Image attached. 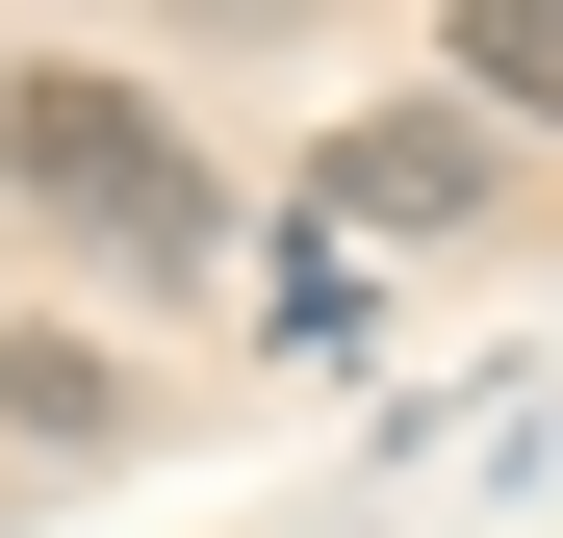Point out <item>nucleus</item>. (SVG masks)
<instances>
[{
  "mask_svg": "<svg viewBox=\"0 0 563 538\" xmlns=\"http://www.w3.org/2000/svg\"><path fill=\"white\" fill-rule=\"evenodd\" d=\"M461 77H487V103H538V129H563V0H461Z\"/></svg>",
  "mask_w": 563,
  "mask_h": 538,
  "instance_id": "obj_3",
  "label": "nucleus"
},
{
  "mask_svg": "<svg viewBox=\"0 0 563 538\" xmlns=\"http://www.w3.org/2000/svg\"><path fill=\"white\" fill-rule=\"evenodd\" d=\"M0 179H26V206L52 231H103V256H154V283H179V256H206L231 231V179L206 154H179V103H129V77H0Z\"/></svg>",
  "mask_w": 563,
  "mask_h": 538,
  "instance_id": "obj_1",
  "label": "nucleus"
},
{
  "mask_svg": "<svg viewBox=\"0 0 563 538\" xmlns=\"http://www.w3.org/2000/svg\"><path fill=\"white\" fill-rule=\"evenodd\" d=\"M308 206H333V231H435V206H487V154H461V129H333Z\"/></svg>",
  "mask_w": 563,
  "mask_h": 538,
  "instance_id": "obj_2",
  "label": "nucleus"
}]
</instances>
